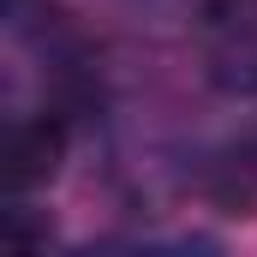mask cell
<instances>
[{
  "label": "cell",
  "mask_w": 257,
  "mask_h": 257,
  "mask_svg": "<svg viewBox=\"0 0 257 257\" xmlns=\"http://www.w3.org/2000/svg\"><path fill=\"white\" fill-rule=\"evenodd\" d=\"M66 156V120L60 114H36V120H18L6 132V150H0V174H6V192H36L60 174Z\"/></svg>",
  "instance_id": "7a4b0ae2"
},
{
  "label": "cell",
  "mask_w": 257,
  "mask_h": 257,
  "mask_svg": "<svg viewBox=\"0 0 257 257\" xmlns=\"http://www.w3.org/2000/svg\"><path fill=\"white\" fill-rule=\"evenodd\" d=\"M203 54L227 90H257V0H203Z\"/></svg>",
  "instance_id": "6da1fadb"
}]
</instances>
